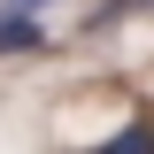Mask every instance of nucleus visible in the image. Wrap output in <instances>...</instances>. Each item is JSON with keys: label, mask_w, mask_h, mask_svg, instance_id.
I'll list each match as a JSON object with an SVG mask.
<instances>
[{"label": "nucleus", "mask_w": 154, "mask_h": 154, "mask_svg": "<svg viewBox=\"0 0 154 154\" xmlns=\"http://www.w3.org/2000/svg\"><path fill=\"white\" fill-rule=\"evenodd\" d=\"M38 46H46V23L8 0V8H0V54H38Z\"/></svg>", "instance_id": "obj_1"}, {"label": "nucleus", "mask_w": 154, "mask_h": 154, "mask_svg": "<svg viewBox=\"0 0 154 154\" xmlns=\"http://www.w3.org/2000/svg\"><path fill=\"white\" fill-rule=\"evenodd\" d=\"M85 154H154V123H146V116H131L123 131H108L100 146H85Z\"/></svg>", "instance_id": "obj_2"}, {"label": "nucleus", "mask_w": 154, "mask_h": 154, "mask_svg": "<svg viewBox=\"0 0 154 154\" xmlns=\"http://www.w3.org/2000/svg\"><path fill=\"white\" fill-rule=\"evenodd\" d=\"M16 8H46V0H16Z\"/></svg>", "instance_id": "obj_3"}]
</instances>
